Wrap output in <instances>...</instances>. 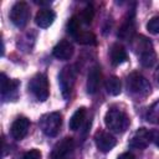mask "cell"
<instances>
[{
  "mask_svg": "<svg viewBox=\"0 0 159 159\" xmlns=\"http://www.w3.org/2000/svg\"><path fill=\"white\" fill-rule=\"evenodd\" d=\"M127 89L133 97L142 99L150 94L152 86L143 75L133 72L127 77Z\"/></svg>",
  "mask_w": 159,
  "mask_h": 159,
  "instance_id": "cell-1",
  "label": "cell"
},
{
  "mask_svg": "<svg viewBox=\"0 0 159 159\" xmlns=\"http://www.w3.org/2000/svg\"><path fill=\"white\" fill-rule=\"evenodd\" d=\"M107 128L114 133H124L129 127V117L119 108H109L104 116Z\"/></svg>",
  "mask_w": 159,
  "mask_h": 159,
  "instance_id": "cell-2",
  "label": "cell"
},
{
  "mask_svg": "<svg viewBox=\"0 0 159 159\" xmlns=\"http://www.w3.org/2000/svg\"><path fill=\"white\" fill-rule=\"evenodd\" d=\"M41 130L47 137H56L62 125V116L60 112H51L43 114L39 120Z\"/></svg>",
  "mask_w": 159,
  "mask_h": 159,
  "instance_id": "cell-3",
  "label": "cell"
},
{
  "mask_svg": "<svg viewBox=\"0 0 159 159\" xmlns=\"http://www.w3.org/2000/svg\"><path fill=\"white\" fill-rule=\"evenodd\" d=\"M29 89L37 101L45 102L48 98V94H50L48 80H47L46 75H43V73L35 75L29 82Z\"/></svg>",
  "mask_w": 159,
  "mask_h": 159,
  "instance_id": "cell-4",
  "label": "cell"
},
{
  "mask_svg": "<svg viewBox=\"0 0 159 159\" xmlns=\"http://www.w3.org/2000/svg\"><path fill=\"white\" fill-rule=\"evenodd\" d=\"M76 82V70L73 66H66L61 70L58 75V84L61 93L65 99H67L71 94V91L73 88V84Z\"/></svg>",
  "mask_w": 159,
  "mask_h": 159,
  "instance_id": "cell-5",
  "label": "cell"
},
{
  "mask_svg": "<svg viewBox=\"0 0 159 159\" xmlns=\"http://www.w3.org/2000/svg\"><path fill=\"white\" fill-rule=\"evenodd\" d=\"M30 9L25 1H17L12 5L10 10V20L17 27H24L29 22Z\"/></svg>",
  "mask_w": 159,
  "mask_h": 159,
  "instance_id": "cell-6",
  "label": "cell"
},
{
  "mask_svg": "<svg viewBox=\"0 0 159 159\" xmlns=\"http://www.w3.org/2000/svg\"><path fill=\"white\" fill-rule=\"evenodd\" d=\"M20 82L17 80H10L5 73H1V98L4 102L14 101L17 98V88Z\"/></svg>",
  "mask_w": 159,
  "mask_h": 159,
  "instance_id": "cell-7",
  "label": "cell"
},
{
  "mask_svg": "<svg viewBox=\"0 0 159 159\" xmlns=\"http://www.w3.org/2000/svg\"><path fill=\"white\" fill-rule=\"evenodd\" d=\"M75 147V142L71 137H65L60 142L55 144L51 150V159H66L67 155L72 152Z\"/></svg>",
  "mask_w": 159,
  "mask_h": 159,
  "instance_id": "cell-8",
  "label": "cell"
},
{
  "mask_svg": "<svg viewBox=\"0 0 159 159\" xmlns=\"http://www.w3.org/2000/svg\"><path fill=\"white\" fill-rule=\"evenodd\" d=\"M152 143V130L145 128H139L130 138L129 147L135 149H145Z\"/></svg>",
  "mask_w": 159,
  "mask_h": 159,
  "instance_id": "cell-9",
  "label": "cell"
},
{
  "mask_svg": "<svg viewBox=\"0 0 159 159\" xmlns=\"http://www.w3.org/2000/svg\"><path fill=\"white\" fill-rule=\"evenodd\" d=\"M94 143H96L97 148H98L101 152L107 153V152H109V150H112V149L114 148L117 140H116V138H114L111 133L99 130V132H97L96 135H94Z\"/></svg>",
  "mask_w": 159,
  "mask_h": 159,
  "instance_id": "cell-10",
  "label": "cell"
},
{
  "mask_svg": "<svg viewBox=\"0 0 159 159\" xmlns=\"http://www.w3.org/2000/svg\"><path fill=\"white\" fill-rule=\"evenodd\" d=\"M29 127H30V120L26 117H17L12 125H11V135L14 139L16 140H21L22 138L26 137L27 132H29Z\"/></svg>",
  "mask_w": 159,
  "mask_h": 159,
  "instance_id": "cell-11",
  "label": "cell"
},
{
  "mask_svg": "<svg viewBox=\"0 0 159 159\" xmlns=\"http://www.w3.org/2000/svg\"><path fill=\"white\" fill-rule=\"evenodd\" d=\"M130 45H132V50L138 55L142 56L149 51H153V43L149 39H147L143 35H137L130 40Z\"/></svg>",
  "mask_w": 159,
  "mask_h": 159,
  "instance_id": "cell-12",
  "label": "cell"
},
{
  "mask_svg": "<svg viewBox=\"0 0 159 159\" xmlns=\"http://www.w3.org/2000/svg\"><path fill=\"white\" fill-rule=\"evenodd\" d=\"M101 77H102L101 67L98 65L92 66L87 75V92L89 94H94L97 92L101 84Z\"/></svg>",
  "mask_w": 159,
  "mask_h": 159,
  "instance_id": "cell-13",
  "label": "cell"
},
{
  "mask_svg": "<svg viewBox=\"0 0 159 159\" xmlns=\"http://www.w3.org/2000/svg\"><path fill=\"white\" fill-rule=\"evenodd\" d=\"M134 32H135V21H134V12L132 11V14L125 19V21L119 27L118 37L122 40L130 41L134 37Z\"/></svg>",
  "mask_w": 159,
  "mask_h": 159,
  "instance_id": "cell-14",
  "label": "cell"
},
{
  "mask_svg": "<svg viewBox=\"0 0 159 159\" xmlns=\"http://www.w3.org/2000/svg\"><path fill=\"white\" fill-rule=\"evenodd\" d=\"M52 53L58 60H62V61L70 60L73 55V45L67 40H62L53 47Z\"/></svg>",
  "mask_w": 159,
  "mask_h": 159,
  "instance_id": "cell-15",
  "label": "cell"
},
{
  "mask_svg": "<svg viewBox=\"0 0 159 159\" xmlns=\"http://www.w3.org/2000/svg\"><path fill=\"white\" fill-rule=\"evenodd\" d=\"M55 17H56V14L51 10V9H41L37 11L36 16H35V22L39 27H42V29H46L48 26H51L55 21Z\"/></svg>",
  "mask_w": 159,
  "mask_h": 159,
  "instance_id": "cell-16",
  "label": "cell"
},
{
  "mask_svg": "<svg viewBox=\"0 0 159 159\" xmlns=\"http://www.w3.org/2000/svg\"><path fill=\"white\" fill-rule=\"evenodd\" d=\"M109 57H111V62L113 66H119L127 61L128 55H127L125 48L120 43H113L109 48Z\"/></svg>",
  "mask_w": 159,
  "mask_h": 159,
  "instance_id": "cell-17",
  "label": "cell"
},
{
  "mask_svg": "<svg viewBox=\"0 0 159 159\" xmlns=\"http://www.w3.org/2000/svg\"><path fill=\"white\" fill-rule=\"evenodd\" d=\"M104 86H106L107 93L111 94V96H118L122 92V83H120V80L117 76L108 77L106 80Z\"/></svg>",
  "mask_w": 159,
  "mask_h": 159,
  "instance_id": "cell-18",
  "label": "cell"
},
{
  "mask_svg": "<svg viewBox=\"0 0 159 159\" xmlns=\"http://www.w3.org/2000/svg\"><path fill=\"white\" fill-rule=\"evenodd\" d=\"M84 116H86V109H84L83 107L78 108V109L72 114V117L70 118V122H68L70 129H71V130H77V129L82 125V123H83V120H84Z\"/></svg>",
  "mask_w": 159,
  "mask_h": 159,
  "instance_id": "cell-19",
  "label": "cell"
},
{
  "mask_svg": "<svg viewBox=\"0 0 159 159\" xmlns=\"http://www.w3.org/2000/svg\"><path fill=\"white\" fill-rule=\"evenodd\" d=\"M75 39L81 45H96V36L91 31H81Z\"/></svg>",
  "mask_w": 159,
  "mask_h": 159,
  "instance_id": "cell-20",
  "label": "cell"
},
{
  "mask_svg": "<svg viewBox=\"0 0 159 159\" xmlns=\"http://www.w3.org/2000/svg\"><path fill=\"white\" fill-rule=\"evenodd\" d=\"M67 32L70 35H72L73 37H76L81 32V20L78 19V16L73 15L68 20V22H67Z\"/></svg>",
  "mask_w": 159,
  "mask_h": 159,
  "instance_id": "cell-21",
  "label": "cell"
},
{
  "mask_svg": "<svg viewBox=\"0 0 159 159\" xmlns=\"http://www.w3.org/2000/svg\"><path fill=\"white\" fill-rule=\"evenodd\" d=\"M147 120L153 124H159V101L153 103L147 112Z\"/></svg>",
  "mask_w": 159,
  "mask_h": 159,
  "instance_id": "cell-22",
  "label": "cell"
},
{
  "mask_svg": "<svg viewBox=\"0 0 159 159\" xmlns=\"http://www.w3.org/2000/svg\"><path fill=\"white\" fill-rule=\"evenodd\" d=\"M139 61L142 63L143 67H152L155 62H157V55H155V51H149L142 56H139Z\"/></svg>",
  "mask_w": 159,
  "mask_h": 159,
  "instance_id": "cell-23",
  "label": "cell"
},
{
  "mask_svg": "<svg viewBox=\"0 0 159 159\" xmlns=\"http://www.w3.org/2000/svg\"><path fill=\"white\" fill-rule=\"evenodd\" d=\"M93 16H94V10H93L92 5H87V6L83 9L82 14H81L82 21H83L84 24L89 25V24L92 22V20H93Z\"/></svg>",
  "mask_w": 159,
  "mask_h": 159,
  "instance_id": "cell-24",
  "label": "cell"
},
{
  "mask_svg": "<svg viewBox=\"0 0 159 159\" xmlns=\"http://www.w3.org/2000/svg\"><path fill=\"white\" fill-rule=\"evenodd\" d=\"M147 30L153 34V35H157L159 34V16H153L148 24H147Z\"/></svg>",
  "mask_w": 159,
  "mask_h": 159,
  "instance_id": "cell-25",
  "label": "cell"
},
{
  "mask_svg": "<svg viewBox=\"0 0 159 159\" xmlns=\"http://www.w3.org/2000/svg\"><path fill=\"white\" fill-rule=\"evenodd\" d=\"M21 159H41V152L37 149H31L26 152Z\"/></svg>",
  "mask_w": 159,
  "mask_h": 159,
  "instance_id": "cell-26",
  "label": "cell"
},
{
  "mask_svg": "<svg viewBox=\"0 0 159 159\" xmlns=\"http://www.w3.org/2000/svg\"><path fill=\"white\" fill-rule=\"evenodd\" d=\"M152 142L159 147V130H152Z\"/></svg>",
  "mask_w": 159,
  "mask_h": 159,
  "instance_id": "cell-27",
  "label": "cell"
},
{
  "mask_svg": "<svg viewBox=\"0 0 159 159\" xmlns=\"http://www.w3.org/2000/svg\"><path fill=\"white\" fill-rule=\"evenodd\" d=\"M118 159H135V158H134V155H133L132 153L127 152V153H123V154H120V155L118 157Z\"/></svg>",
  "mask_w": 159,
  "mask_h": 159,
  "instance_id": "cell-28",
  "label": "cell"
},
{
  "mask_svg": "<svg viewBox=\"0 0 159 159\" xmlns=\"http://www.w3.org/2000/svg\"><path fill=\"white\" fill-rule=\"evenodd\" d=\"M154 77H155V80H157V82L159 83V66H158V68H157L155 72H154Z\"/></svg>",
  "mask_w": 159,
  "mask_h": 159,
  "instance_id": "cell-29",
  "label": "cell"
}]
</instances>
